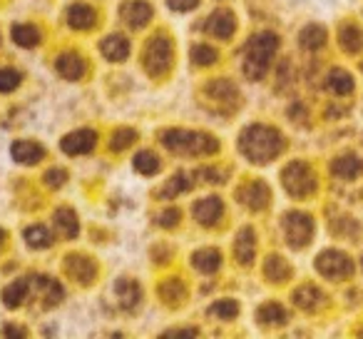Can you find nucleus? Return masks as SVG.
I'll use <instances>...</instances> for the list:
<instances>
[{
    "label": "nucleus",
    "instance_id": "11",
    "mask_svg": "<svg viewBox=\"0 0 363 339\" xmlns=\"http://www.w3.org/2000/svg\"><path fill=\"white\" fill-rule=\"evenodd\" d=\"M95 142H97V135L92 130H77L62 140V150H65L67 155H87V152L95 147Z\"/></svg>",
    "mask_w": 363,
    "mask_h": 339
},
{
    "label": "nucleus",
    "instance_id": "33",
    "mask_svg": "<svg viewBox=\"0 0 363 339\" xmlns=\"http://www.w3.org/2000/svg\"><path fill=\"white\" fill-rule=\"evenodd\" d=\"M214 314L222 319H232L239 314V304L234 302V299H222V302L214 304Z\"/></svg>",
    "mask_w": 363,
    "mask_h": 339
},
{
    "label": "nucleus",
    "instance_id": "39",
    "mask_svg": "<svg viewBox=\"0 0 363 339\" xmlns=\"http://www.w3.org/2000/svg\"><path fill=\"white\" fill-rule=\"evenodd\" d=\"M0 240H3V235H0Z\"/></svg>",
    "mask_w": 363,
    "mask_h": 339
},
{
    "label": "nucleus",
    "instance_id": "17",
    "mask_svg": "<svg viewBox=\"0 0 363 339\" xmlns=\"http://www.w3.org/2000/svg\"><path fill=\"white\" fill-rule=\"evenodd\" d=\"M122 18L127 21V26L142 28V26H147V23H150L152 8L147 6V3H142V0H132L130 6L125 8V13H122Z\"/></svg>",
    "mask_w": 363,
    "mask_h": 339
},
{
    "label": "nucleus",
    "instance_id": "23",
    "mask_svg": "<svg viewBox=\"0 0 363 339\" xmlns=\"http://www.w3.org/2000/svg\"><path fill=\"white\" fill-rule=\"evenodd\" d=\"M242 203L249 205V208L257 210V212H259V210H264L269 205V188H264L262 183L252 185V188H249V193L242 195Z\"/></svg>",
    "mask_w": 363,
    "mask_h": 339
},
{
    "label": "nucleus",
    "instance_id": "6",
    "mask_svg": "<svg viewBox=\"0 0 363 339\" xmlns=\"http://www.w3.org/2000/svg\"><path fill=\"white\" fill-rule=\"evenodd\" d=\"M284 227V240L289 242V247L301 249L306 247L308 242L313 240V217L306 212H289L281 222Z\"/></svg>",
    "mask_w": 363,
    "mask_h": 339
},
{
    "label": "nucleus",
    "instance_id": "37",
    "mask_svg": "<svg viewBox=\"0 0 363 339\" xmlns=\"http://www.w3.org/2000/svg\"><path fill=\"white\" fill-rule=\"evenodd\" d=\"M361 272H363V257H361Z\"/></svg>",
    "mask_w": 363,
    "mask_h": 339
},
{
    "label": "nucleus",
    "instance_id": "36",
    "mask_svg": "<svg viewBox=\"0 0 363 339\" xmlns=\"http://www.w3.org/2000/svg\"><path fill=\"white\" fill-rule=\"evenodd\" d=\"M174 222H179V212H177V210H172V212H167L164 217H160V225H167V227Z\"/></svg>",
    "mask_w": 363,
    "mask_h": 339
},
{
    "label": "nucleus",
    "instance_id": "26",
    "mask_svg": "<svg viewBox=\"0 0 363 339\" xmlns=\"http://www.w3.org/2000/svg\"><path fill=\"white\" fill-rule=\"evenodd\" d=\"M13 41L23 48H33V45H38V41H40V33H38V28H33V26H16L13 28Z\"/></svg>",
    "mask_w": 363,
    "mask_h": 339
},
{
    "label": "nucleus",
    "instance_id": "16",
    "mask_svg": "<svg viewBox=\"0 0 363 339\" xmlns=\"http://www.w3.org/2000/svg\"><path fill=\"white\" fill-rule=\"evenodd\" d=\"M222 217V203L217 198H204L194 205V220L202 225H214Z\"/></svg>",
    "mask_w": 363,
    "mask_h": 339
},
{
    "label": "nucleus",
    "instance_id": "15",
    "mask_svg": "<svg viewBox=\"0 0 363 339\" xmlns=\"http://www.w3.org/2000/svg\"><path fill=\"white\" fill-rule=\"evenodd\" d=\"M298 43H301V48H303V50H308V53L321 50V48L328 43L326 28H323V26H306L301 33H298Z\"/></svg>",
    "mask_w": 363,
    "mask_h": 339
},
{
    "label": "nucleus",
    "instance_id": "25",
    "mask_svg": "<svg viewBox=\"0 0 363 339\" xmlns=\"http://www.w3.org/2000/svg\"><path fill=\"white\" fill-rule=\"evenodd\" d=\"M194 267L204 274H212L219 269V254L214 249H202V252L194 254Z\"/></svg>",
    "mask_w": 363,
    "mask_h": 339
},
{
    "label": "nucleus",
    "instance_id": "9",
    "mask_svg": "<svg viewBox=\"0 0 363 339\" xmlns=\"http://www.w3.org/2000/svg\"><path fill=\"white\" fill-rule=\"evenodd\" d=\"M172 60V48H169V41L164 38H157L155 43H150L147 48V55H145V63L152 72H162Z\"/></svg>",
    "mask_w": 363,
    "mask_h": 339
},
{
    "label": "nucleus",
    "instance_id": "12",
    "mask_svg": "<svg viewBox=\"0 0 363 339\" xmlns=\"http://www.w3.org/2000/svg\"><path fill=\"white\" fill-rule=\"evenodd\" d=\"M338 45H341L343 53H356L363 50V28L358 23H343L341 31H338Z\"/></svg>",
    "mask_w": 363,
    "mask_h": 339
},
{
    "label": "nucleus",
    "instance_id": "13",
    "mask_svg": "<svg viewBox=\"0 0 363 339\" xmlns=\"http://www.w3.org/2000/svg\"><path fill=\"white\" fill-rule=\"evenodd\" d=\"M207 33L209 36H217V38H229L237 28V21L229 11H217L207 18Z\"/></svg>",
    "mask_w": 363,
    "mask_h": 339
},
{
    "label": "nucleus",
    "instance_id": "29",
    "mask_svg": "<svg viewBox=\"0 0 363 339\" xmlns=\"http://www.w3.org/2000/svg\"><path fill=\"white\" fill-rule=\"evenodd\" d=\"M26 292H28V289H26V284H23V282L11 284V287L3 292V302H6L8 307H18V304L26 299Z\"/></svg>",
    "mask_w": 363,
    "mask_h": 339
},
{
    "label": "nucleus",
    "instance_id": "35",
    "mask_svg": "<svg viewBox=\"0 0 363 339\" xmlns=\"http://www.w3.org/2000/svg\"><path fill=\"white\" fill-rule=\"evenodd\" d=\"M167 3H169V8L177 13H189L199 6V0H167Z\"/></svg>",
    "mask_w": 363,
    "mask_h": 339
},
{
    "label": "nucleus",
    "instance_id": "27",
    "mask_svg": "<svg viewBox=\"0 0 363 339\" xmlns=\"http://www.w3.org/2000/svg\"><path fill=\"white\" fill-rule=\"evenodd\" d=\"M135 167L142 175H155L157 170H160V160H157L155 152L142 150V152H137V157H135Z\"/></svg>",
    "mask_w": 363,
    "mask_h": 339
},
{
    "label": "nucleus",
    "instance_id": "3",
    "mask_svg": "<svg viewBox=\"0 0 363 339\" xmlns=\"http://www.w3.org/2000/svg\"><path fill=\"white\" fill-rule=\"evenodd\" d=\"M164 145L172 152L182 155H197V152H214L217 142L204 132H189V130H172L164 135Z\"/></svg>",
    "mask_w": 363,
    "mask_h": 339
},
{
    "label": "nucleus",
    "instance_id": "10",
    "mask_svg": "<svg viewBox=\"0 0 363 339\" xmlns=\"http://www.w3.org/2000/svg\"><path fill=\"white\" fill-rule=\"evenodd\" d=\"M294 304L298 309H303V312H316L318 307L326 304V294L318 287H313V284H303V287H298L294 292Z\"/></svg>",
    "mask_w": 363,
    "mask_h": 339
},
{
    "label": "nucleus",
    "instance_id": "32",
    "mask_svg": "<svg viewBox=\"0 0 363 339\" xmlns=\"http://www.w3.org/2000/svg\"><path fill=\"white\" fill-rule=\"evenodd\" d=\"M192 60L197 63V65H212V63L217 60V50L209 45H197L192 53Z\"/></svg>",
    "mask_w": 363,
    "mask_h": 339
},
{
    "label": "nucleus",
    "instance_id": "4",
    "mask_svg": "<svg viewBox=\"0 0 363 339\" xmlns=\"http://www.w3.org/2000/svg\"><path fill=\"white\" fill-rule=\"evenodd\" d=\"M316 269L328 282H346L353 274V259L341 249H323L316 257Z\"/></svg>",
    "mask_w": 363,
    "mask_h": 339
},
{
    "label": "nucleus",
    "instance_id": "20",
    "mask_svg": "<svg viewBox=\"0 0 363 339\" xmlns=\"http://www.w3.org/2000/svg\"><path fill=\"white\" fill-rule=\"evenodd\" d=\"M67 23L75 31H87V28L95 26V11L87 6H72L70 13H67Z\"/></svg>",
    "mask_w": 363,
    "mask_h": 339
},
{
    "label": "nucleus",
    "instance_id": "38",
    "mask_svg": "<svg viewBox=\"0 0 363 339\" xmlns=\"http://www.w3.org/2000/svg\"><path fill=\"white\" fill-rule=\"evenodd\" d=\"M361 70H363V63H361Z\"/></svg>",
    "mask_w": 363,
    "mask_h": 339
},
{
    "label": "nucleus",
    "instance_id": "19",
    "mask_svg": "<svg viewBox=\"0 0 363 339\" xmlns=\"http://www.w3.org/2000/svg\"><path fill=\"white\" fill-rule=\"evenodd\" d=\"M257 319L262 324H267V327H281V324H286L289 322V312L281 307V304H277V302H272V304H264L262 309H259V314H257Z\"/></svg>",
    "mask_w": 363,
    "mask_h": 339
},
{
    "label": "nucleus",
    "instance_id": "22",
    "mask_svg": "<svg viewBox=\"0 0 363 339\" xmlns=\"http://www.w3.org/2000/svg\"><path fill=\"white\" fill-rule=\"evenodd\" d=\"M13 157L18 162H26V165H33L43 157V147L38 142H30V140H21L13 145Z\"/></svg>",
    "mask_w": 363,
    "mask_h": 339
},
{
    "label": "nucleus",
    "instance_id": "30",
    "mask_svg": "<svg viewBox=\"0 0 363 339\" xmlns=\"http://www.w3.org/2000/svg\"><path fill=\"white\" fill-rule=\"evenodd\" d=\"M21 82V72H16L13 68H0V92H11Z\"/></svg>",
    "mask_w": 363,
    "mask_h": 339
},
{
    "label": "nucleus",
    "instance_id": "14",
    "mask_svg": "<svg viewBox=\"0 0 363 339\" xmlns=\"http://www.w3.org/2000/svg\"><path fill=\"white\" fill-rule=\"evenodd\" d=\"M254 252H257V237H254L252 230L244 227L234 240V257L242 264H249L254 259Z\"/></svg>",
    "mask_w": 363,
    "mask_h": 339
},
{
    "label": "nucleus",
    "instance_id": "7",
    "mask_svg": "<svg viewBox=\"0 0 363 339\" xmlns=\"http://www.w3.org/2000/svg\"><path fill=\"white\" fill-rule=\"evenodd\" d=\"M331 175L343 183H356L358 178H363V157L356 152H341L331 160Z\"/></svg>",
    "mask_w": 363,
    "mask_h": 339
},
{
    "label": "nucleus",
    "instance_id": "2",
    "mask_svg": "<svg viewBox=\"0 0 363 339\" xmlns=\"http://www.w3.org/2000/svg\"><path fill=\"white\" fill-rule=\"evenodd\" d=\"M279 50V38L274 33H259L249 41L244 53V75L249 80H262L272 68V60Z\"/></svg>",
    "mask_w": 363,
    "mask_h": 339
},
{
    "label": "nucleus",
    "instance_id": "24",
    "mask_svg": "<svg viewBox=\"0 0 363 339\" xmlns=\"http://www.w3.org/2000/svg\"><path fill=\"white\" fill-rule=\"evenodd\" d=\"M267 274L272 282H286L289 277H291V267H289V262L286 259H281V257H269V262H267Z\"/></svg>",
    "mask_w": 363,
    "mask_h": 339
},
{
    "label": "nucleus",
    "instance_id": "8",
    "mask_svg": "<svg viewBox=\"0 0 363 339\" xmlns=\"http://www.w3.org/2000/svg\"><path fill=\"white\" fill-rule=\"evenodd\" d=\"M326 90L336 97H348L356 90V80H353L351 72L343 70V68H333L326 75Z\"/></svg>",
    "mask_w": 363,
    "mask_h": 339
},
{
    "label": "nucleus",
    "instance_id": "31",
    "mask_svg": "<svg viewBox=\"0 0 363 339\" xmlns=\"http://www.w3.org/2000/svg\"><path fill=\"white\" fill-rule=\"evenodd\" d=\"M26 240L30 247H48L50 244V232L45 227H30L26 232Z\"/></svg>",
    "mask_w": 363,
    "mask_h": 339
},
{
    "label": "nucleus",
    "instance_id": "34",
    "mask_svg": "<svg viewBox=\"0 0 363 339\" xmlns=\"http://www.w3.org/2000/svg\"><path fill=\"white\" fill-rule=\"evenodd\" d=\"M135 142V132L132 130H117V135L112 137V150H125L127 145Z\"/></svg>",
    "mask_w": 363,
    "mask_h": 339
},
{
    "label": "nucleus",
    "instance_id": "5",
    "mask_svg": "<svg viewBox=\"0 0 363 339\" xmlns=\"http://www.w3.org/2000/svg\"><path fill=\"white\" fill-rule=\"evenodd\" d=\"M284 188L291 198H308L316 190V175L306 162H291L281 175Z\"/></svg>",
    "mask_w": 363,
    "mask_h": 339
},
{
    "label": "nucleus",
    "instance_id": "28",
    "mask_svg": "<svg viewBox=\"0 0 363 339\" xmlns=\"http://www.w3.org/2000/svg\"><path fill=\"white\" fill-rule=\"evenodd\" d=\"M55 225L67 235V237H75L77 235V217L67 208H62L55 212Z\"/></svg>",
    "mask_w": 363,
    "mask_h": 339
},
{
    "label": "nucleus",
    "instance_id": "1",
    "mask_svg": "<svg viewBox=\"0 0 363 339\" xmlns=\"http://www.w3.org/2000/svg\"><path fill=\"white\" fill-rule=\"evenodd\" d=\"M286 147V140L279 130L267 125H257L249 127L242 137V152L249 157L252 162H272Z\"/></svg>",
    "mask_w": 363,
    "mask_h": 339
},
{
    "label": "nucleus",
    "instance_id": "18",
    "mask_svg": "<svg viewBox=\"0 0 363 339\" xmlns=\"http://www.w3.org/2000/svg\"><path fill=\"white\" fill-rule=\"evenodd\" d=\"M102 55L112 63L125 60V58L130 55V43H127L122 36H110L105 43H102Z\"/></svg>",
    "mask_w": 363,
    "mask_h": 339
},
{
    "label": "nucleus",
    "instance_id": "21",
    "mask_svg": "<svg viewBox=\"0 0 363 339\" xmlns=\"http://www.w3.org/2000/svg\"><path fill=\"white\" fill-rule=\"evenodd\" d=\"M55 68L60 70V75L67 77V80H75V77H80L82 70H85V63H82L75 53H65V55L57 58Z\"/></svg>",
    "mask_w": 363,
    "mask_h": 339
}]
</instances>
